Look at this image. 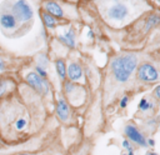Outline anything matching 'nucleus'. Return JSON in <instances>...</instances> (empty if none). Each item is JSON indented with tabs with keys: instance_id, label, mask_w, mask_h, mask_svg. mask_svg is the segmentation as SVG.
Wrapping results in <instances>:
<instances>
[{
	"instance_id": "f257e3e1",
	"label": "nucleus",
	"mask_w": 160,
	"mask_h": 155,
	"mask_svg": "<svg viewBox=\"0 0 160 155\" xmlns=\"http://www.w3.org/2000/svg\"><path fill=\"white\" fill-rule=\"evenodd\" d=\"M40 4L36 0H0V35L10 40L30 29L40 14Z\"/></svg>"
},
{
	"instance_id": "f03ea898",
	"label": "nucleus",
	"mask_w": 160,
	"mask_h": 155,
	"mask_svg": "<svg viewBox=\"0 0 160 155\" xmlns=\"http://www.w3.org/2000/svg\"><path fill=\"white\" fill-rule=\"evenodd\" d=\"M96 6L104 19L111 24H122L131 19L136 10L151 9L148 0H98Z\"/></svg>"
},
{
	"instance_id": "7ed1b4c3",
	"label": "nucleus",
	"mask_w": 160,
	"mask_h": 155,
	"mask_svg": "<svg viewBox=\"0 0 160 155\" xmlns=\"http://www.w3.org/2000/svg\"><path fill=\"white\" fill-rule=\"evenodd\" d=\"M138 68V56L135 54H122L111 60L110 69L118 82H126Z\"/></svg>"
},
{
	"instance_id": "20e7f679",
	"label": "nucleus",
	"mask_w": 160,
	"mask_h": 155,
	"mask_svg": "<svg viewBox=\"0 0 160 155\" xmlns=\"http://www.w3.org/2000/svg\"><path fill=\"white\" fill-rule=\"evenodd\" d=\"M25 81L28 82L29 86H31L36 92H39L41 95H46L49 92V82H48V79L41 78L35 70L34 71H29L25 75Z\"/></svg>"
},
{
	"instance_id": "39448f33",
	"label": "nucleus",
	"mask_w": 160,
	"mask_h": 155,
	"mask_svg": "<svg viewBox=\"0 0 160 155\" xmlns=\"http://www.w3.org/2000/svg\"><path fill=\"white\" fill-rule=\"evenodd\" d=\"M138 79L142 82H155L159 80L160 75L156 68L150 62H144L140 66H138Z\"/></svg>"
},
{
	"instance_id": "423d86ee",
	"label": "nucleus",
	"mask_w": 160,
	"mask_h": 155,
	"mask_svg": "<svg viewBox=\"0 0 160 155\" xmlns=\"http://www.w3.org/2000/svg\"><path fill=\"white\" fill-rule=\"evenodd\" d=\"M40 6L45 11L54 15L56 19H59V20L65 19V10H64V8L61 6V4L59 1H56V0H42Z\"/></svg>"
},
{
	"instance_id": "0eeeda50",
	"label": "nucleus",
	"mask_w": 160,
	"mask_h": 155,
	"mask_svg": "<svg viewBox=\"0 0 160 155\" xmlns=\"http://www.w3.org/2000/svg\"><path fill=\"white\" fill-rule=\"evenodd\" d=\"M124 131H125V135L130 139V141H132L136 145L142 146V148H146L148 146V140L145 139V136L134 125H126L125 129H124Z\"/></svg>"
},
{
	"instance_id": "6e6552de",
	"label": "nucleus",
	"mask_w": 160,
	"mask_h": 155,
	"mask_svg": "<svg viewBox=\"0 0 160 155\" xmlns=\"http://www.w3.org/2000/svg\"><path fill=\"white\" fill-rule=\"evenodd\" d=\"M40 20L48 30H54L59 24V19H56L54 15H51L50 12L41 9V6H40Z\"/></svg>"
},
{
	"instance_id": "1a4fd4ad",
	"label": "nucleus",
	"mask_w": 160,
	"mask_h": 155,
	"mask_svg": "<svg viewBox=\"0 0 160 155\" xmlns=\"http://www.w3.org/2000/svg\"><path fill=\"white\" fill-rule=\"evenodd\" d=\"M75 39H76V35H75V30H74L72 28H69V29H68L66 31H64L62 34L58 35V40H59L61 44H64L65 46L70 48V49L75 48V44H76Z\"/></svg>"
},
{
	"instance_id": "9d476101",
	"label": "nucleus",
	"mask_w": 160,
	"mask_h": 155,
	"mask_svg": "<svg viewBox=\"0 0 160 155\" xmlns=\"http://www.w3.org/2000/svg\"><path fill=\"white\" fill-rule=\"evenodd\" d=\"M68 78L71 81H79L82 79V68L78 62H70L68 65Z\"/></svg>"
},
{
	"instance_id": "9b49d317",
	"label": "nucleus",
	"mask_w": 160,
	"mask_h": 155,
	"mask_svg": "<svg viewBox=\"0 0 160 155\" xmlns=\"http://www.w3.org/2000/svg\"><path fill=\"white\" fill-rule=\"evenodd\" d=\"M69 114H70V109H69L68 102L65 101V99L60 98L58 100V104H56V115H58V118L61 121H66L68 118H69Z\"/></svg>"
},
{
	"instance_id": "f8f14e48",
	"label": "nucleus",
	"mask_w": 160,
	"mask_h": 155,
	"mask_svg": "<svg viewBox=\"0 0 160 155\" xmlns=\"http://www.w3.org/2000/svg\"><path fill=\"white\" fill-rule=\"evenodd\" d=\"M158 25H160V14L156 11H152V12L149 11V14L145 19V22H144V30L149 31V30L156 28Z\"/></svg>"
},
{
	"instance_id": "ddd939ff",
	"label": "nucleus",
	"mask_w": 160,
	"mask_h": 155,
	"mask_svg": "<svg viewBox=\"0 0 160 155\" xmlns=\"http://www.w3.org/2000/svg\"><path fill=\"white\" fill-rule=\"evenodd\" d=\"M55 70H56L58 76L62 81H65V79L68 78V66H66L64 59H56L55 60Z\"/></svg>"
},
{
	"instance_id": "4468645a",
	"label": "nucleus",
	"mask_w": 160,
	"mask_h": 155,
	"mask_svg": "<svg viewBox=\"0 0 160 155\" xmlns=\"http://www.w3.org/2000/svg\"><path fill=\"white\" fill-rule=\"evenodd\" d=\"M36 65L39 66H42L44 69H48L49 66V58L46 54H39L36 56Z\"/></svg>"
},
{
	"instance_id": "2eb2a0df",
	"label": "nucleus",
	"mask_w": 160,
	"mask_h": 155,
	"mask_svg": "<svg viewBox=\"0 0 160 155\" xmlns=\"http://www.w3.org/2000/svg\"><path fill=\"white\" fill-rule=\"evenodd\" d=\"M151 108H152V102L151 101H149L146 98H141L140 99V101H139V109L141 111H148Z\"/></svg>"
},
{
	"instance_id": "dca6fc26",
	"label": "nucleus",
	"mask_w": 160,
	"mask_h": 155,
	"mask_svg": "<svg viewBox=\"0 0 160 155\" xmlns=\"http://www.w3.org/2000/svg\"><path fill=\"white\" fill-rule=\"evenodd\" d=\"M35 71L41 76V78H44V79H48V71H46V69H44L42 66H39V65H35Z\"/></svg>"
},
{
	"instance_id": "f3484780",
	"label": "nucleus",
	"mask_w": 160,
	"mask_h": 155,
	"mask_svg": "<svg viewBox=\"0 0 160 155\" xmlns=\"http://www.w3.org/2000/svg\"><path fill=\"white\" fill-rule=\"evenodd\" d=\"M26 124H28V121H26V119H24V118H20L16 122H15V128H16V130H22L25 126H26Z\"/></svg>"
},
{
	"instance_id": "a211bd4d",
	"label": "nucleus",
	"mask_w": 160,
	"mask_h": 155,
	"mask_svg": "<svg viewBox=\"0 0 160 155\" xmlns=\"http://www.w3.org/2000/svg\"><path fill=\"white\" fill-rule=\"evenodd\" d=\"M8 85H9V81H8V80H5V79H0V96L6 91Z\"/></svg>"
},
{
	"instance_id": "6ab92c4d",
	"label": "nucleus",
	"mask_w": 160,
	"mask_h": 155,
	"mask_svg": "<svg viewBox=\"0 0 160 155\" xmlns=\"http://www.w3.org/2000/svg\"><path fill=\"white\" fill-rule=\"evenodd\" d=\"M128 101H129V98L125 95V96H122V99L120 100V108L121 109H125L126 106H128Z\"/></svg>"
},
{
	"instance_id": "aec40b11",
	"label": "nucleus",
	"mask_w": 160,
	"mask_h": 155,
	"mask_svg": "<svg viewBox=\"0 0 160 155\" xmlns=\"http://www.w3.org/2000/svg\"><path fill=\"white\" fill-rule=\"evenodd\" d=\"M122 148H124L125 150H128V152H129V151H132V146H131V144L129 142V140H124V141H122Z\"/></svg>"
},
{
	"instance_id": "412c9836",
	"label": "nucleus",
	"mask_w": 160,
	"mask_h": 155,
	"mask_svg": "<svg viewBox=\"0 0 160 155\" xmlns=\"http://www.w3.org/2000/svg\"><path fill=\"white\" fill-rule=\"evenodd\" d=\"M6 70V61L0 56V74Z\"/></svg>"
},
{
	"instance_id": "4be33fe9",
	"label": "nucleus",
	"mask_w": 160,
	"mask_h": 155,
	"mask_svg": "<svg viewBox=\"0 0 160 155\" xmlns=\"http://www.w3.org/2000/svg\"><path fill=\"white\" fill-rule=\"evenodd\" d=\"M152 6H155V8H158L159 10H160V0H148Z\"/></svg>"
},
{
	"instance_id": "5701e85b",
	"label": "nucleus",
	"mask_w": 160,
	"mask_h": 155,
	"mask_svg": "<svg viewBox=\"0 0 160 155\" xmlns=\"http://www.w3.org/2000/svg\"><path fill=\"white\" fill-rule=\"evenodd\" d=\"M154 95H155L158 99H160V85H158V86L154 89Z\"/></svg>"
},
{
	"instance_id": "b1692460",
	"label": "nucleus",
	"mask_w": 160,
	"mask_h": 155,
	"mask_svg": "<svg viewBox=\"0 0 160 155\" xmlns=\"http://www.w3.org/2000/svg\"><path fill=\"white\" fill-rule=\"evenodd\" d=\"M148 145H149V146H154V145H155L154 139H148Z\"/></svg>"
},
{
	"instance_id": "393cba45",
	"label": "nucleus",
	"mask_w": 160,
	"mask_h": 155,
	"mask_svg": "<svg viewBox=\"0 0 160 155\" xmlns=\"http://www.w3.org/2000/svg\"><path fill=\"white\" fill-rule=\"evenodd\" d=\"M88 38H90V39H92V38H94V32H92L91 30H89V31H88Z\"/></svg>"
},
{
	"instance_id": "a878e982",
	"label": "nucleus",
	"mask_w": 160,
	"mask_h": 155,
	"mask_svg": "<svg viewBox=\"0 0 160 155\" xmlns=\"http://www.w3.org/2000/svg\"><path fill=\"white\" fill-rule=\"evenodd\" d=\"M146 155H158V154H156V152H150V151H148Z\"/></svg>"
},
{
	"instance_id": "bb28decb",
	"label": "nucleus",
	"mask_w": 160,
	"mask_h": 155,
	"mask_svg": "<svg viewBox=\"0 0 160 155\" xmlns=\"http://www.w3.org/2000/svg\"><path fill=\"white\" fill-rule=\"evenodd\" d=\"M20 155H30V154H20Z\"/></svg>"
},
{
	"instance_id": "cd10ccee",
	"label": "nucleus",
	"mask_w": 160,
	"mask_h": 155,
	"mask_svg": "<svg viewBox=\"0 0 160 155\" xmlns=\"http://www.w3.org/2000/svg\"><path fill=\"white\" fill-rule=\"evenodd\" d=\"M122 155H128V154H122Z\"/></svg>"
}]
</instances>
